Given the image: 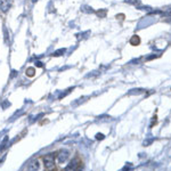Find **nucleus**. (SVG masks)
I'll return each mask as SVG.
<instances>
[{
  "label": "nucleus",
  "instance_id": "f257e3e1",
  "mask_svg": "<svg viewBox=\"0 0 171 171\" xmlns=\"http://www.w3.org/2000/svg\"><path fill=\"white\" fill-rule=\"evenodd\" d=\"M43 162H45V167L46 168H48V169H50L54 167V164H55V159H54V156L52 155H46L45 156V159H43Z\"/></svg>",
  "mask_w": 171,
  "mask_h": 171
},
{
  "label": "nucleus",
  "instance_id": "f03ea898",
  "mask_svg": "<svg viewBox=\"0 0 171 171\" xmlns=\"http://www.w3.org/2000/svg\"><path fill=\"white\" fill-rule=\"evenodd\" d=\"M68 156H70V153H68V151H64V152H62V153L58 154V156H57V161L58 163H64L68 161Z\"/></svg>",
  "mask_w": 171,
  "mask_h": 171
},
{
  "label": "nucleus",
  "instance_id": "7ed1b4c3",
  "mask_svg": "<svg viewBox=\"0 0 171 171\" xmlns=\"http://www.w3.org/2000/svg\"><path fill=\"white\" fill-rule=\"evenodd\" d=\"M27 169L29 170H37V169H39V161L38 160L31 161V162L29 163V165H27Z\"/></svg>",
  "mask_w": 171,
  "mask_h": 171
},
{
  "label": "nucleus",
  "instance_id": "20e7f679",
  "mask_svg": "<svg viewBox=\"0 0 171 171\" xmlns=\"http://www.w3.org/2000/svg\"><path fill=\"white\" fill-rule=\"evenodd\" d=\"M10 7V4H9V1L7 0H2V1H0V9L2 10V11H7Z\"/></svg>",
  "mask_w": 171,
  "mask_h": 171
},
{
  "label": "nucleus",
  "instance_id": "39448f33",
  "mask_svg": "<svg viewBox=\"0 0 171 171\" xmlns=\"http://www.w3.org/2000/svg\"><path fill=\"white\" fill-rule=\"evenodd\" d=\"M79 168H80V165H79V163H78V160H74V161H72V162L66 167V170H71V169L77 170Z\"/></svg>",
  "mask_w": 171,
  "mask_h": 171
},
{
  "label": "nucleus",
  "instance_id": "423d86ee",
  "mask_svg": "<svg viewBox=\"0 0 171 171\" xmlns=\"http://www.w3.org/2000/svg\"><path fill=\"white\" fill-rule=\"evenodd\" d=\"M130 42H131L132 46H136V45H139V42H140V39H139V37H138V35H134V37L131 38Z\"/></svg>",
  "mask_w": 171,
  "mask_h": 171
},
{
  "label": "nucleus",
  "instance_id": "0eeeda50",
  "mask_svg": "<svg viewBox=\"0 0 171 171\" xmlns=\"http://www.w3.org/2000/svg\"><path fill=\"white\" fill-rule=\"evenodd\" d=\"M87 99H88V97H83V98H79V99H77L75 102L72 103V105H73V106H78L79 104H81V103H85L86 101H87Z\"/></svg>",
  "mask_w": 171,
  "mask_h": 171
},
{
  "label": "nucleus",
  "instance_id": "6e6552de",
  "mask_svg": "<svg viewBox=\"0 0 171 171\" xmlns=\"http://www.w3.org/2000/svg\"><path fill=\"white\" fill-rule=\"evenodd\" d=\"M145 90L144 89H135V90H131V91H129L128 94L129 95H132V94H142V93H144Z\"/></svg>",
  "mask_w": 171,
  "mask_h": 171
},
{
  "label": "nucleus",
  "instance_id": "1a4fd4ad",
  "mask_svg": "<svg viewBox=\"0 0 171 171\" xmlns=\"http://www.w3.org/2000/svg\"><path fill=\"white\" fill-rule=\"evenodd\" d=\"M4 35H5V42H6V43H9V35H8V31H7V29H6V27L4 29Z\"/></svg>",
  "mask_w": 171,
  "mask_h": 171
},
{
  "label": "nucleus",
  "instance_id": "9d476101",
  "mask_svg": "<svg viewBox=\"0 0 171 171\" xmlns=\"http://www.w3.org/2000/svg\"><path fill=\"white\" fill-rule=\"evenodd\" d=\"M65 51H66L65 48H64V49H58L56 52H54V54H52V56H56V57H57V56H60V55H63Z\"/></svg>",
  "mask_w": 171,
  "mask_h": 171
},
{
  "label": "nucleus",
  "instance_id": "9b49d317",
  "mask_svg": "<svg viewBox=\"0 0 171 171\" xmlns=\"http://www.w3.org/2000/svg\"><path fill=\"white\" fill-rule=\"evenodd\" d=\"M81 10L85 11V13H93V11H94L93 8H90V7H88V6H82V7H81Z\"/></svg>",
  "mask_w": 171,
  "mask_h": 171
},
{
  "label": "nucleus",
  "instance_id": "f8f14e48",
  "mask_svg": "<svg viewBox=\"0 0 171 171\" xmlns=\"http://www.w3.org/2000/svg\"><path fill=\"white\" fill-rule=\"evenodd\" d=\"M7 142H8V138L6 137V138L2 140V143H1V146H0V151H2V149L6 147V145H7Z\"/></svg>",
  "mask_w": 171,
  "mask_h": 171
},
{
  "label": "nucleus",
  "instance_id": "ddd939ff",
  "mask_svg": "<svg viewBox=\"0 0 171 171\" xmlns=\"http://www.w3.org/2000/svg\"><path fill=\"white\" fill-rule=\"evenodd\" d=\"M26 74H27V75H33L34 70L33 68H29V71H26Z\"/></svg>",
  "mask_w": 171,
  "mask_h": 171
},
{
  "label": "nucleus",
  "instance_id": "4468645a",
  "mask_svg": "<svg viewBox=\"0 0 171 171\" xmlns=\"http://www.w3.org/2000/svg\"><path fill=\"white\" fill-rule=\"evenodd\" d=\"M96 138H97V139H104V136H103V135H97Z\"/></svg>",
  "mask_w": 171,
  "mask_h": 171
},
{
  "label": "nucleus",
  "instance_id": "2eb2a0df",
  "mask_svg": "<svg viewBox=\"0 0 171 171\" xmlns=\"http://www.w3.org/2000/svg\"><path fill=\"white\" fill-rule=\"evenodd\" d=\"M35 65H37V66H42V64H41L40 62H35Z\"/></svg>",
  "mask_w": 171,
  "mask_h": 171
}]
</instances>
